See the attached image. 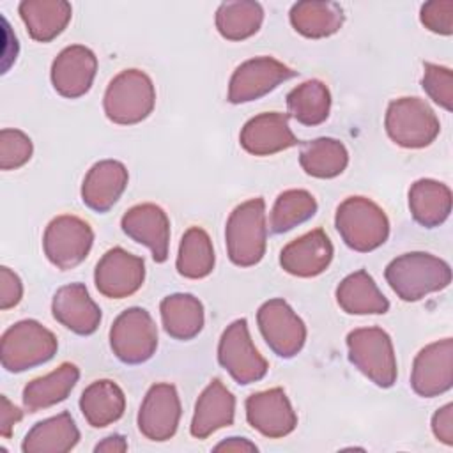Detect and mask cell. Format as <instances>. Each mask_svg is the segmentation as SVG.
I'll return each mask as SVG.
<instances>
[{"label":"cell","instance_id":"43","mask_svg":"<svg viewBox=\"0 0 453 453\" xmlns=\"http://www.w3.org/2000/svg\"><path fill=\"white\" fill-rule=\"evenodd\" d=\"M214 449L216 451H235V453H239V451L241 453L242 451H258V448L244 437H228L226 441H221L219 444H216Z\"/></svg>","mask_w":453,"mask_h":453},{"label":"cell","instance_id":"20","mask_svg":"<svg viewBox=\"0 0 453 453\" xmlns=\"http://www.w3.org/2000/svg\"><path fill=\"white\" fill-rule=\"evenodd\" d=\"M239 142L253 156H271L299 143L288 126V115L267 111L250 119L241 129Z\"/></svg>","mask_w":453,"mask_h":453},{"label":"cell","instance_id":"13","mask_svg":"<svg viewBox=\"0 0 453 453\" xmlns=\"http://www.w3.org/2000/svg\"><path fill=\"white\" fill-rule=\"evenodd\" d=\"M145 280V262L122 248L108 250L97 262L96 288L110 299H124L134 294Z\"/></svg>","mask_w":453,"mask_h":453},{"label":"cell","instance_id":"42","mask_svg":"<svg viewBox=\"0 0 453 453\" xmlns=\"http://www.w3.org/2000/svg\"><path fill=\"white\" fill-rule=\"evenodd\" d=\"M23 418V412L9 402L5 395L0 396V435L4 439H9L12 434L14 425Z\"/></svg>","mask_w":453,"mask_h":453},{"label":"cell","instance_id":"16","mask_svg":"<svg viewBox=\"0 0 453 453\" xmlns=\"http://www.w3.org/2000/svg\"><path fill=\"white\" fill-rule=\"evenodd\" d=\"M246 419L269 439L285 437L297 426V414L281 388L250 395L246 398Z\"/></svg>","mask_w":453,"mask_h":453},{"label":"cell","instance_id":"41","mask_svg":"<svg viewBox=\"0 0 453 453\" xmlns=\"http://www.w3.org/2000/svg\"><path fill=\"white\" fill-rule=\"evenodd\" d=\"M432 432L446 446L453 444V403H446L432 416Z\"/></svg>","mask_w":453,"mask_h":453},{"label":"cell","instance_id":"32","mask_svg":"<svg viewBox=\"0 0 453 453\" xmlns=\"http://www.w3.org/2000/svg\"><path fill=\"white\" fill-rule=\"evenodd\" d=\"M301 168L317 179H333L349 165V152L340 140L317 138L306 142L299 152Z\"/></svg>","mask_w":453,"mask_h":453},{"label":"cell","instance_id":"12","mask_svg":"<svg viewBox=\"0 0 453 453\" xmlns=\"http://www.w3.org/2000/svg\"><path fill=\"white\" fill-rule=\"evenodd\" d=\"M292 76L296 71L283 62L273 57H255L234 71L228 83V101L241 104L260 99Z\"/></svg>","mask_w":453,"mask_h":453},{"label":"cell","instance_id":"23","mask_svg":"<svg viewBox=\"0 0 453 453\" xmlns=\"http://www.w3.org/2000/svg\"><path fill=\"white\" fill-rule=\"evenodd\" d=\"M235 416V398L219 379L209 382L195 403L191 435L205 439L219 428L230 426Z\"/></svg>","mask_w":453,"mask_h":453},{"label":"cell","instance_id":"27","mask_svg":"<svg viewBox=\"0 0 453 453\" xmlns=\"http://www.w3.org/2000/svg\"><path fill=\"white\" fill-rule=\"evenodd\" d=\"M80 379V370L73 363H62L44 377L30 380L23 389V405L28 412L48 409L64 402Z\"/></svg>","mask_w":453,"mask_h":453},{"label":"cell","instance_id":"18","mask_svg":"<svg viewBox=\"0 0 453 453\" xmlns=\"http://www.w3.org/2000/svg\"><path fill=\"white\" fill-rule=\"evenodd\" d=\"M120 226L127 237L147 246L156 262H165L168 258L170 221L159 205L140 203L131 207L122 216Z\"/></svg>","mask_w":453,"mask_h":453},{"label":"cell","instance_id":"1","mask_svg":"<svg viewBox=\"0 0 453 453\" xmlns=\"http://www.w3.org/2000/svg\"><path fill=\"white\" fill-rule=\"evenodd\" d=\"M384 276L391 290L402 301L412 303L446 288L451 281V269L448 262L435 255L411 251L393 258L388 264Z\"/></svg>","mask_w":453,"mask_h":453},{"label":"cell","instance_id":"25","mask_svg":"<svg viewBox=\"0 0 453 453\" xmlns=\"http://www.w3.org/2000/svg\"><path fill=\"white\" fill-rule=\"evenodd\" d=\"M336 301L340 308L350 315H380L389 310V301L365 269L340 281L336 287Z\"/></svg>","mask_w":453,"mask_h":453},{"label":"cell","instance_id":"26","mask_svg":"<svg viewBox=\"0 0 453 453\" xmlns=\"http://www.w3.org/2000/svg\"><path fill=\"white\" fill-rule=\"evenodd\" d=\"M19 16L34 41L50 42L64 32L73 16V7L64 0H25Z\"/></svg>","mask_w":453,"mask_h":453},{"label":"cell","instance_id":"24","mask_svg":"<svg viewBox=\"0 0 453 453\" xmlns=\"http://www.w3.org/2000/svg\"><path fill=\"white\" fill-rule=\"evenodd\" d=\"M80 441V430L69 412L35 423L23 439V453H65Z\"/></svg>","mask_w":453,"mask_h":453},{"label":"cell","instance_id":"11","mask_svg":"<svg viewBox=\"0 0 453 453\" xmlns=\"http://www.w3.org/2000/svg\"><path fill=\"white\" fill-rule=\"evenodd\" d=\"M258 329L269 349L280 357H294L306 342V326L290 304L280 297L265 301L257 311Z\"/></svg>","mask_w":453,"mask_h":453},{"label":"cell","instance_id":"38","mask_svg":"<svg viewBox=\"0 0 453 453\" xmlns=\"http://www.w3.org/2000/svg\"><path fill=\"white\" fill-rule=\"evenodd\" d=\"M32 140L19 129L0 131V168L16 170L32 157Z\"/></svg>","mask_w":453,"mask_h":453},{"label":"cell","instance_id":"33","mask_svg":"<svg viewBox=\"0 0 453 453\" xmlns=\"http://www.w3.org/2000/svg\"><path fill=\"white\" fill-rule=\"evenodd\" d=\"M287 108L290 117H294L303 126H319L329 117L331 94L324 81L308 80L287 96Z\"/></svg>","mask_w":453,"mask_h":453},{"label":"cell","instance_id":"4","mask_svg":"<svg viewBox=\"0 0 453 453\" xmlns=\"http://www.w3.org/2000/svg\"><path fill=\"white\" fill-rule=\"evenodd\" d=\"M156 104V88L152 80L138 69L119 73L104 92V113L120 126L138 124L147 119Z\"/></svg>","mask_w":453,"mask_h":453},{"label":"cell","instance_id":"8","mask_svg":"<svg viewBox=\"0 0 453 453\" xmlns=\"http://www.w3.org/2000/svg\"><path fill=\"white\" fill-rule=\"evenodd\" d=\"M110 347L126 365L150 359L157 349V327L150 313L138 306L124 310L111 324Z\"/></svg>","mask_w":453,"mask_h":453},{"label":"cell","instance_id":"30","mask_svg":"<svg viewBox=\"0 0 453 453\" xmlns=\"http://www.w3.org/2000/svg\"><path fill=\"white\" fill-rule=\"evenodd\" d=\"M159 311L165 331L175 340H191L203 327V304L191 294L166 296Z\"/></svg>","mask_w":453,"mask_h":453},{"label":"cell","instance_id":"37","mask_svg":"<svg viewBox=\"0 0 453 453\" xmlns=\"http://www.w3.org/2000/svg\"><path fill=\"white\" fill-rule=\"evenodd\" d=\"M423 90L434 103L451 111L453 108V73L449 67L425 62L423 64Z\"/></svg>","mask_w":453,"mask_h":453},{"label":"cell","instance_id":"34","mask_svg":"<svg viewBox=\"0 0 453 453\" xmlns=\"http://www.w3.org/2000/svg\"><path fill=\"white\" fill-rule=\"evenodd\" d=\"M175 265L179 274L189 280H200L212 273L214 248L209 234L203 228L191 226L184 232Z\"/></svg>","mask_w":453,"mask_h":453},{"label":"cell","instance_id":"35","mask_svg":"<svg viewBox=\"0 0 453 453\" xmlns=\"http://www.w3.org/2000/svg\"><path fill=\"white\" fill-rule=\"evenodd\" d=\"M264 9L258 2H223L216 11V28L228 41H242L258 32Z\"/></svg>","mask_w":453,"mask_h":453},{"label":"cell","instance_id":"36","mask_svg":"<svg viewBox=\"0 0 453 453\" xmlns=\"http://www.w3.org/2000/svg\"><path fill=\"white\" fill-rule=\"evenodd\" d=\"M317 212V200L306 189H287L278 195L269 226L274 234H283L292 230L294 226L308 221Z\"/></svg>","mask_w":453,"mask_h":453},{"label":"cell","instance_id":"9","mask_svg":"<svg viewBox=\"0 0 453 453\" xmlns=\"http://www.w3.org/2000/svg\"><path fill=\"white\" fill-rule=\"evenodd\" d=\"M94 242V232L78 216L62 214L53 218L42 235L46 258L58 269L69 271L81 264Z\"/></svg>","mask_w":453,"mask_h":453},{"label":"cell","instance_id":"21","mask_svg":"<svg viewBox=\"0 0 453 453\" xmlns=\"http://www.w3.org/2000/svg\"><path fill=\"white\" fill-rule=\"evenodd\" d=\"M51 313L57 322L81 336L92 334L101 322V310L83 283L60 287L53 296Z\"/></svg>","mask_w":453,"mask_h":453},{"label":"cell","instance_id":"10","mask_svg":"<svg viewBox=\"0 0 453 453\" xmlns=\"http://www.w3.org/2000/svg\"><path fill=\"white\" fill-rule=\"evenodd\" d=\"M218 361L239 384H251L265 377L267 361L255 349L246 319H237L223 331L218 345Z\"/></svg>","mask_w":453,"mask_h":453},{"label":"cell","instance_id":"15","mask_svg":"<svg viewBox=\"0 0 453 453\" xmlns=\"http://www.w3.org/2000/svg\"><path fill=\"white\" fill-rule=\"evenodd\" d=\"M180 419V400L173 384L157 382L149 388L140 411L138 430L149 441H168L175 435Z\"/></svg>","mask_w":453,"mask_h":453},{"label":"cell","instance_id":"31","mask_svg":"<svg viewBox=\"0 0 453 453\" xmlns=\"http://www.w3.org/2000/svg\"><path fill=\"white\" fill-rule=\"evenodd\" d=\"M343 9L336 2H297L290 9V23L304 37L322 39L343 25Z\"/></svg>","mask_w":453,"mask_h":453},{"label":"cell","instance_id":"22","mask_svg":"<svg viewBox=\"0 0 453 453\" xmlns=\"http://www.w3.org/2000/svg\"><path fill=\"white\" fill-rule=\"evenodd\" d=\"M127 180V170L120 161L103 159L87 172L81 184V200L88 209L106 212L117 203Z\"/></svg>","mask_w":453,"mask_h":453},{"label":"cell","instance_id":"2","mask_svg":"<svg viewBox=\"0 0 453 453\" xmlns=\"http://www.w3.org/2000/svg\"><path fill=\"white\" fill-rule=\"evenodd\" d=\"M228 258L239 267L258 264L265 253V202L257 196L237 205L225 226Z\"/></svg>","mask_w":453,"mask_h":453},{"label":"cell","instance_id":"3","mask_svg":"<svg viewBox=\"0 0 453 453\" xmlns=\"http://www.w3.org/2000/svg\"><path fill=\"white\" fill-rule=\"evenodd\" d=\"M334 225L343 242L361 253L377 250L389 235L386 212L365 196L345 198L336 209Z\"/></svg>","mask_w":453,"mask_h":453},{"label":"cell","instance_id":"28","mask_svg":"<svg viewBox=\"0 0 453 453\" xmlns=\"http://www.w3.org/2000/svg\"><path fill=\"white\" fill-rule=\"evenodd\" d=\"M80 409L90 426L103 428L122 418L126 396L113 380H94L83 389L80 396Z\"/></svg>","mask_w":453,"mask_h":453},{"label":"cell","instance_id":"7","mask_svg":"<svg viewBox=\"0 0 453 453\" xmlns=\"http://www.w3.org/2000/svg\"><path fill=\"white\" fill-rule=\"evenodd\" d=\"M384 126L388 136L403 149L428 147L441 131L437 115L419 97H400L391 101Z\"/></svg>","mask_w":453,"mask_h":453},{"label":"cell","instance_id":"17","mask_svg":"<svg viewBox=\"0 0 453 453\" xmlns=\"http://www.w3.org/2000/svg\"><path fill=\"white\" fill-rule=\"evenodd\" d=\"M97 71V58L92 50L81 44L64 48L51 64L53 88L67 97L76 99L85 96Z\"/></svg>","mask_w":453,"mask_h":453},{"label":"cell","instance_id":"29","mask_svg":"<svg viewBox=\"0 0 453 453\" xmlns=\"http://www.w3.org/2000/svg\"><path fill=\"white\" fill-rule=\"evenodd\" d=\"M409 209L421 226H439L451 212V189L439 180L419 179L409 189Z\"/></svg>","mask_w":453,"mask_h":453},{"label":"cell","instance_id":"39","mask_svg":"<svg viewBox=\"0 0 453 453\" xmlns=\"http://www.w3.org/2000/svg\"><path fill=\"white\" fill-rule=\"evenodd\" d=\"M421 23L435 34L451 35L453 34V0H432L421 5L419 11Z\"/></svg>","mask_w":453,"mask_h":453},{"label":"cell","instance_id":"5","mask_svg":"<svg viewBox=\"0 0 453 453\" xmlns=\"http://www.w3.org/2000/svg\"><path fill=\"white\" fill-rule=\"evenodd\" d=\"M55 334L37 320H19L2 334L0 359L7 372L19 373L48 363L57 354Z\"/></svg>","mask_w":453,"mask_h":453},{"label":"cell","instance_id":"19","mask_svg":"<svg viewBox=\"0 0 453 453\" xmlns=\"http://www.w3.org/2000/svg\"><path fill=\"white\" fill-rule=\"evenodd\" d=\"M333 253L327 234L317 228L288 242L280 253V265L292 276L313 278L329 267Z\"/></svg>","mask_w":453,"mask_h":453},{"label":"cell","instance_id":"44","mask_svg":"<svg viewBox=\"0 0 453 453\" xmlns=\"http://www.w3.org/2000/svg\"><path fill=\"white\" fill-rule=\"evenodd\" d=\"M127 449V442L122 435L119 434H113V435H108L106 439H103L101 442L96 444L94 451L99 453V451H104V453H122Z\"/></svg>","mask_w":453,"mask_h":453},{"label":"cell","instance_id":"6","mask_svg":"<svg viewBox=\"0 0 453 453\" xmlns=\"http://www.w3.org/2000/svg\"><path fill=\"white\" fill-rule=\"evenodd\" d=\"M350 363L379 388L396 382L398 368L389 334L380 327H359L347 334Z\"/></svg>","mask_w":453,"mask_h":453},{"label":"cell","instance_id":"14","mask_svg":"<svg viewBox=\"0 0 453 453\" xmlns=\"http://www.w3.org/2000/svg\"><path fill=\"white\" fill-rule=\"evenodd\" d=\"M453 340L444 338L423 347L412 363L411 386L416 395L432 398L451 389Z\"/></svg>","mask_w":453,"mask_h":453},{"label":"cell","instance_id":"40","mask_svg":"<svg viewBox=\"0 0 453 453\" xmlns=\"http://www.w3.org/2000/svg\"><path fill=\"white\" fill-rule=\"evenodd\" d=\"M23 283L19 276L9 267H0V308L9 310L21 301Z\"/></svg>","mask_w":453,"mask_h":453}]
</instances>
